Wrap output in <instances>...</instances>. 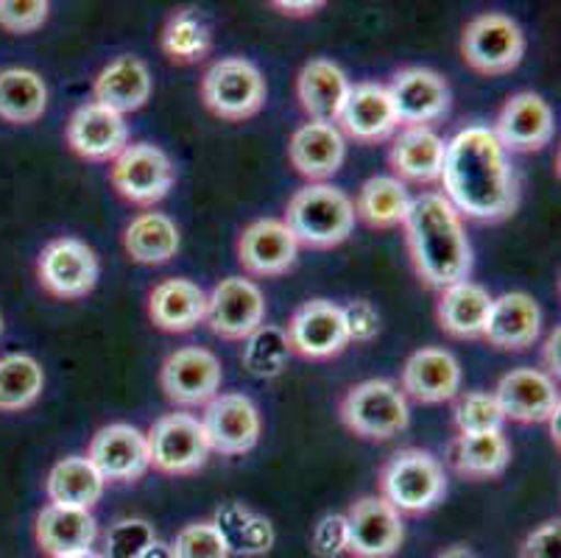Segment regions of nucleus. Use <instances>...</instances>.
Instances as JSON below:
<instances>
[{
    "mask_svg": "<svg viewBox=\"0 0 561 558\" xmlns=\"http://www.w3.org/2000/svg\"><path fill=\"white\" fill-rule=\"evenodd\" d=\"M539 332H542V310L528 294H503L492 299L483 338L497 350L523 352L537 344Z\"/></svg>",
    "mask_w": 561,
    "mask_h": 558,
    "instance_id": "25",
    "label": "nucleus"
},
{
    "mask_svg": "<svg viewBox=\"0 0 561 558\" xmlns=\"http://www.w3.org/2000/svg\"><path fill=\"white\" fill-rule=\"evenodd\" d=\"M402 227L413 271L427 288L445 291L467 280L472 271L467 229L461 215L442 193H422L411 198Z\"/></svg>",
    "mask_w": 561,
    "mask_h": 558,
    "instance_id": "2",
    "label": "nucleus"
},
{
    "mask_svg": "<svg viewBox=\"0 0 561 558\" xmlns=\"http://www.w3.org/2000/svg\"><path fill=\"white\" fill-rule=\"evenodd\" d=\"M221 361L204 346L176 350L160 368V386L173 406H207L221 391Z\"/></svg>",
    "mask_w": 561,
    "mask_h": 558,
    "instance_id": "11",
    "label": "nucleus"
},
{
    "mask_svg": "<svg viewBox=\"0 0 561 558\" xmlns=\"http://www.w3.org/2000/svg\"><path fill=\"white\" fill-rule=\"evenodd\" d=\"M124 249L140 265H165L180 252V229L165 213H142L126 227Z\"/></svg>",
    "mask_w": 561,
    "mask_h": 558,
    "instance_id": "34",
    "label": "nucleus"
},
{
    "mask_svg": "<svg viewBox=\"0 0 561 558\" xmlns=\"http://www.w3.org/2000/svg\"><path fill=\"white\" fill-rule=\"evenodd\" d=\"M355 204V218L369 224L371 229H394L405 224L411 196L405 184L394 176H371L366 179Z\"/></svg>",
    "mask_w": 561,
    "mask_h": 558,
    "instance_id": "37",
    "label": "nucleus"
},
{
    "mask_svg": "<svg viewBox=\"0 0 561 558\" xmlns=\"http://www.w3.org/2000/svg\"><path fill=\"white\" fill-rule=\"evenodd\" d=\"M344 314L346 332H350V341H358V344H369L375 341L377 332H380V314L375 310V305L366 299H355L346 307H341Z\"/></svg>",
    "mask_w": 561,
    "mask_h": 558,
    "instance_id": "46",
    "label": "nucleus"
},
{
    "mask_svg": "<svg viewBox=\"0 0 561 558\" xmlns=\"http://www.w3.org/2000/svg\"><path fill=\"white\" fill-rule=\"evenodd\" d=\"M48 110V84L43 76L25 68L0 70V121L25 126Z\"/></svg>",
    "mask_w": 561,
    "mask_h": 558,
    "instance_id": "35",
    "label": "nucleus"
},
{
    "mask_svg": "<svg viewBox=\"0 0 561 558\" xmlns=\"http://www.w3.org/2000/svg\"><path fill=\"white\" fill-rule=\"evenodd\" d=\"M559 344H561V330L556 327V330H550L548 341H545V346H542V368H539V372H545L550 380H559V375H561Z\"/></svg>",
    "mask_w": 561,
    "mask_h": 558,
    "instance_id": "48",
    "label": "nucleus"
},
{
    "mask_svg": "<svg viewBox=\"0 0 561 558\" xmlns=\"http://www.w3.org/2000/svg\"><path fill=\"white\" fill-rule=\"evenodd\" d=\"M70 558H104V553H95V550H87V553H79V556H70Z\"/></svg>",
    "mask_w": 561,
    "mask_h": 558,
    "instance_id": "53",
    "label": "nucleus"
},
{
    "mask_svg": "<svg viewBox=\"0 0 561 558\" xmlns=\"http://www.w3.org/2000/svg\"><path fill=\"white\" fill-rule=\"evenodd\" d=\"M288 335L277 324L257 327L247 338V346H243V368L249 375L260 377V380H272V377L283 375V368L288 366Z\"/></svg>",
    "mask_w": 561,
    "mask_h": 558,
    "instance_id": "40",
    "label": "nucleus"
},
{
    "mask_svg": "<svg viewBox=\"0 0 561 558\" xmlns=\"http://www.w3.org/2000/svg\"><path fill=\"white\" fill-rule=\"evenodd\" d=\"M151 467L162 475H193L207 464L210 444L193 413H165L146 433Z\"/></svg>",
    "mask_w": 561,
    "mask_h": 558,
    "instance_id": "9",
    "label": "nucleus"
},
{
    "mask_svg": "<svg viewBox=\"0 0 561 558\" xmlns=\"http://www.w3.org/2000/svg\"><path fill=\"white\" fill-rule=\"evenodd\" d=\"M112 187L117 196L140 207L162 202L176 182L171 157L154 143H129L112 160Z\"/></svg>",
    "mask_w": 561,
    "mask_h": 558,
    "instance_id": "8",
    "label": "nucleus"
},
{
    "mask_svg": "<svg viewBox=\"0 0 561 558\" xmlns=\"http://www.w3.org/2000/svg\"><path fill=\"white\" fill-rule=\"evenodd\" d=\"M461 56L467 68L481 76H506L525 56V34L508 14L486 12L469 20L461 34Z\"/></svg>",
    "mask_w": 561,
    "mask_h": 558,
    "instance_id": "7",
    "label": "nucleus"
},
{
    "mask_svg": "<svg viewBox=\"0 0 561 558\" xmlns=\"http://www.w3.org/2000/svg\"><path fill=\"white\" fill-rule=\"evenodd\" d=\"M489 310H492V296L483 285L463 283L450 285L438 294L436 319L438 327L453 338H483Z\"/></svg>",
    "mask_w": 561,
    "mask_h": 558,
    "instance_id": "31",
    "label": "nucleus"
},
{
    "mask_svg": "<svg viewBox=\"0 0 561 558\" xmlns=\"http://www.w3.org/2000/svg\"><path fill=\"white\" fill-rule=\"evenodd\" d=\"M50 14L48 0H0V29L9 34H32Z\"/></svg>",
    "mask_w": 561,
    "mask_h": 558,
    "instance_id": "44",
    "label": "nucleus"
},
{
    "mask_svg": "<svg viewBox=\"0 0 561 558\" xmlns=\"http://www.w3.org/2000/svg\"><path fill=\"white\" fill-rule=\"evenodd\" d=\"M453 467L467 480H492L506 472L512 460V444L500 433H481V436H456L450 449Z\"/></svg>",
    "mask_w": 561,
    "mask_h": 558,
    "instance_id": "36",
    "label": "nucleus"
},
{
    "mask_svg": "<svg viewBox=\"0 0 561 558\" xmlns=\"http://www.w3.org/2000/svg\"><path fill=\"white\" fill-rule=\"evenodd\" d=\"M458 436H481V433H500L503 430V413H500L497 399L486 391H467L458 397L456 411Z\"/></svg>",
    "mask_w": 561,
    "mask_h": 558,
    "instance_id": "41",
    "label": "nucleus"
},
{
    "mask_svg": "<svg viewBox=\"0 0 561 558\" xmlns=\"http://www.w3.org/2000/svg\"><path fill=\"white\" fill-rule=\"evenodd\" d=\"M389 90L391 106L402 126H425L442 121L450 112L453 95L445 76L431 68H405L391 79Z\"/></svg>",
    "mask_w": 561,
    "mask_h": 558,
    "instance_id": "17",
    "label": "nucleus"
},
{
    "mask_svg": "<svg viewBox=\"0 0 561 558\" xmlns=\"http://www.w3.org/2000/svg\"><path fill=\"white\" fill-rule=\"evenodd\" d=\"M265 79L243 56H227L207 68L202 79L204 106L221 121H249L265 104Z\"/></svg>",
    "mask_w": 561,
    "mask_h": 558,
    "instance_id": "6",
    "label": "nucleus"
},
{
    "mask_svg": "<svg viewBox=\"0 0 561 558\" xmlns=\"http://www.w3.org/2000/svg\"><path fill=\"white\" fill-rule=\"evenodd\" d=\"M492 397L497 399L503 419H512L519 424L548 422L550 413L561 408L556 383L545 372L528 366L512 368L508 375L500 377Z\"/></svg>",
    "mask_w": 561,
    "mask_h": 558,
    "instance_id": "19",
    "label": "nucleus"
},
{
    "mask_svg": "<svg viewBox=\"0 0 561 558\" xmlns=\"http://www.w3.org/2000/svg\"><path fill=\"white\" fill-rule=\"evenodd\" d=\"M313 553L321 558H339L346 553V542H350V528H346L344 514H328L321 516L319 525L313 528Z\"/></svg>",
    "mask_w": 561,
    "mask_h": 558,
    "instance_id": "45",
    "label": "nucleus"
},
{
    "mask_svg": "<svg viewBox=\"0 0 561 558\" xmlns=\"http://www.w3.org/2000/svg\"><path fill=\"white\" fill-rule=\"evenodd\" d=\"M299 258V243L277 218H260L249 224L238 238V260L254 276L288 274Z\"/></svg>",
    "mask_w": 561,
    "mask_h": 558,
    "instance_id": "20",
    "label": "nucleus"
},
{
    "mask_svg": "<svg viewBox=\"0 0 561 558\" xmlns=\"http://www.w3.org/2000/svg\"><path fill=\"white\" fill-rule=\"evenodd\" d=\"M162 54L176 65H196L213 48L210 25L196 9H180L168 18L162 29Z\"/></svg>",
    "mask_w": 561,
    "mask_h": 558,
    "instance_id": "38",
    "label": "nucleus"
},
{
    "mask_svg": "<svg viewBox=\"0 0 561 558\" xmlns=\"http://www.w3.org/2000/svg\"><path fill=\"white\" fill-rule=\"evenodd\" d=\"M350 542L346 553L355 558H391L405 539V522L382 498H360L346 511Z\"/></svg>",
    "mask_w": 561,
    "mask_h": 558,
    "instance_id": "16",
    "label": "nucleus"
},
{
    "mask_svg": "<svg viewBox=\"0 0 561 558\" xmlns=\"http://www.w3.org/2000/svg\"><path fill=\"white\" fill-rule=\"evenodd\" d=\"M350 79L344 70L330 59H310L297 79V99L310 121L335 123L339 112L350 95Z\"/></svg>",
    "mask_w": 561,
    "mask_h": 558,
    "instance_id": "29",
    "label": "nucleus"
},
{
    "mask_svg": "<svg viewBox=\"0 0 561 558\" xmlns=\"http://www.w3.org/2000/svg\"><path fill=\"white\" fill-rule=\"evenodd\" d=\"M140 558H173V550H171V545H168V542L154 539L149 547H146V553H142Z\"/></svg>",
    "mask_w": 561,
    "mask_h": 558,
    "instance_id": "50",
    "label": "nucleus"
},
{
    "mask_svg": "<svg viewBox=\"0 0 561 558\" xmlns=\"http://www.w3.org/2000/svg\"><path fill=\"white\" fill-rule=\"evenodd\" d=\"M104 480L95 472V467L81 455H70L54 464L45 480V491L54 505H65V509H81L90 511L104 494Z\"/></svg>",
    "mask_w": 561,
    "mask_h": 558,
    "instance_id": "33",
    "label": "nucleus"
},
{
    "mask_svg": "<svg viewBox=\"0 0 561 558\" xmlns=\"http://www.w3.org/2000/svg\"><path fill=\"white\" fill-rule=\"evenodd\" d=\"M339 413L346 430L371 442H389L411 422L405 394L391 380H364L352 386L341 399Z\"/></svg>",
    "mask_w": 561,
    "mask_h": 558,
    "instance_id": "5",
    "label": "nucleus"
},
{
    "mask_svg": "<svg viewBox=\"0 0 561 558\" xmlns=\"http://www.w3.org/2000/svg\"><path fill=\"white\" fill-rule=\"evenodd\" d=\"M346 157L344 135L333 123H305L294 132L288 143V160L297 168L299 176L316 184H324L330 176L341 171Z\"/></svg>",
    "mask_w": 561,
    "mask_h": 558,
    "instance_id": "26",
    "label": "nucleus"
},
{
    "mask_svg": "<svg viewBox=\"0 0 561 558\" xmlns=\"http://www.w3.org/2000/svg\"><path fill=\"white\" fill-rule=\"evenodd\" d=\"M87 460L93 464L104 483H135L151 469L146 433L126 422L101 428L90 442Z\"/></svg>",
    "mask_w": 561,
    "mask_h": 558,
    "instance_id": "12",
    "label": "nucleus"
},
{
    "mask_svg": "<svg viewBox=\"0 0 561 558\" xmlns=\"http://www.w3.org/2000/svg\"><path fill=\"white\" fill-rule=\"evenodd\" d=\"M34 539H37L39 550L50 558L79 556V553L93 550L95 539H99V522L90 511L48 503L37 514Z\"/></svg>",
    "mask_w": 561,
    "mask_h": 558,
    "instance_id": "27",
    "label": "nucleus"
},
{
    "mask_svg": "<svg viewBox=\"0 0 561 558\" xmlns=\"http://www.w3.org/2000/svg\"><path fill=\"white\" fill-rule=\"evenodd\" d=\"M519 558H561V522L548 520L519 545Z\"/></svg>",
    "mask_w": 561,
    "mask_h": 558,
    "instance_id": "47",
    "label": "nucleus"
},
{
    "mask_svg": "<svg viewBox=\"0 0 561 558\" xmlns=\"http://www.w3.org/2000/svg\"><path fill=\"white\" fill-rule=\"evenodd\" d=\"M210 522L216 525L218 534H221L229 556L232 553L247 558L265 556L274 547V539H277L272 522L265 520L263 514H257V511L249 509V505L234 503V500L218 505Z\"/></svg>",
    "mask_w": 561,
    "mask_h": 558,
    "instance_id": "32",
    "label": "nucleus"
},
{
    "mask_svg": "<svg viewBox=\"0 0 561 558\" xmlns=\"http://www.w3.org/2000/svg\"><path fill=\"white\" fill-rule=\"evenodd\" d=\"M438 179L458 215L476 221H503L517 209L514 166L486 126H469L447 143Z\"/></svg>",
    "mask_w": 561,
    "mask_h": 558,
    "instance_id": "1",
    "label": "nucleus"
},
{
    "mask_svg": "<svg viewBox=\"0 0 561 558\" xmlns=\"http://www.w3.org/2000/svg\"><path fill=\"white\" fill-rule=\"evenodd\" d=\"M210 449L221 455H243L257 447L263 422L252 399L243 394H218L204 406V417L198 419Z\"/></svg>",
    "mask_w": 561,
    "mask_h": 558,
    "instance_id": "15",
    "label": "nucleus"
},
{
    "mask_svg": "<svg viewBox=\"0 0 561 558\" xmlns=\"http://www.w3.org/2000/svg\"><path fill=\"white\" fill-rule=\"evenodd\" d=\"M461 388V366L456 355L436 346L416 350L402 366V386L405 397H413L425 406H438L453 399Z\"/></svg>",
    "mask_w": 561,
    "mask_h": 558,
    "instance_id": "23",
    "label": "nucleus"
},
{
    "mask_svg": "<svg viewBox=\"0 0 561 558\" xmlns=\"http://www.w3.org/2000/svg\"><path fill=\"white\" fill-rule=\"evenodd\" d=\"M0 335H3V316H0Z\"/></svg>",
    "mask_w": 561,
    "mask_h": 558,
    "instance_id": "54",
    "label": "nucleus"
},
{
    "mask_svg": "<svg viewBox=\"0 0 561 558\" xmlns=\"http://www.w3.org/2000/svg\"><path fill=\"white\" fill-rule=\"evenodd\" d=\"M445 494V467L425 449H400L380 469V498L400 514L433 511Z\"/></svg>",
    "mask_w": 561,
    "mask_h": 558,
    "instance_id": "4",
    "label": "nucleus"
},
{
    "mask_svg": "<svg viewBox=\"0 0 561 558\" xmlns=\"http://www.w3.org/2000/svg\"><path fill=\"white\" fill-rule=\"evenodd\" d=\"M204 321L218 338L247 341L265 321L263 291L243 276H227L207 294Z\"/></svg>",
    "mask_w": 561,
    "mask_h": 558,
    "instance_id": "13",
    "label": "nucleus"
},
{
    "mask_svg": "<svg viewBox=\"0 0 561 558\" xmlns=\"http://www.w3.org/2000/svg\"><path fill=\"white\" fill-rule=\"evenodd\" d=\"M492 135L508 151H539L556 135L553 110L537 92H517L503 104Z\"/></svg>",
    "mask_w": 561,
    "mask_h": 558,
    "instance_id": "18",
    "label": "nucleus"
},
{
    "mask_svg": "<svg viewBox=\"0 0 561 558\" xmlns=\"http://www.w3.org/2000/svg\"><path fill=\"white\" fill-rule=\"evenodd\" d=\"M436 558H478V556H476V550H472V547L453 545V547H447L445 553H438Z\"/></svg>",
    "mask_w": 561,
    "mask_h": 558,
    "instance_id": "51",
    "label": "nucleus"
},
{
    "mask_svg": "<svg viewBox=\"0 0 561 558\" xmlns=\"http://www.w3.org/2000/svg\"><path fill=\"white\" fill-rule=\"evenodd\" d=\"M45 388V372L37 357L12 352L0 357V411L18 413L32 408Z\"/></svg>",
    "mask_w": 561,
    "mask_h": 558,
    "instance_id": "39",
    "label": "nucleus"
},
{
    "mask_svg": "<svg viewBox=\"0 0 561 558\" xmlns=\"http://www.w3.org/2000/svg\"><path fill=\"white\" fill-rule=\"evenodd\" d=\"M285 227L308 249H333L344 243L355 227V204L333 184H308L294 193L285 207Z\"/></svg>",
    "mask_w": 561,
    "mask_h": 558,
    "instance_id": "3",
    "label": "nucleus"
},
{
    "mask_svg": "<svg viewBox=\"0 0 561 558\" xmlns=\"http://www.w3.org/2000/svg\"><path fill=\"white\" fill-rule=\"evenodd\" d=\"M274 9H279L283 14H288V18H310V14H316L319 9H324V0H302V3H297V0H274L272 3Z\"/></svg>",
    "mask_w": 561,
    "mask_h": 558,
    "instance_id": "49",
    "label": "nucleus"
},
{
    "mask_svg": "<svg viewBox=\"0 0 561 558\" xmlns=\"http://www.w3.org/2000/svg\"><path fill=\"white\" fill-rule=\"evenodd\" d=\"M204 310H207V294L191 280H165L149 296V319L154 321L157 330L173 335L196 330L204 321Z\"/></svg>",
    "mask_w": 561,
    "mask_h": 558,
    "instance_id": "30",
    "label": "nucleus"
},
{
    "mask_svg": "<svg viewBox=\"0 0 561 558\" xmlns=\"http://www.w3.org/2000/svg\"><path fill=\"white\" fill-rule=\"evenodd\" d=\"M173 558H229L227 545L210 520L191 522L171 542Z\"/></svg>",
    "mask_w": 561,
    "mask_h": 558,
    "instance_id": "43",
    "label": "nucleus"
},
{
    "mask_svg": "<svg viewBox=\"0 0 561 558\" xmlns=\"http://www.w3.org/2000/svg\"><path fill=\"white\" fill-rule=\"evenodd\" d=\"M154 539L157 536L151 522L137 520V516L117 520L104 539V558H140Z\"/></svg>",
    "mask_w": 561,
    "mask_h": 558,
    "instance_id": "42",
    "label": "nucleus"
},
{
    "mask_svg": "<svg viewBox=\"0 0 561 558\" xmlns=\"http://www.w3.org/2000/svg\"><path fill=\"white\" fill-rule=\"evenodd\" d=\"M559 419H561V408H556L553 413L548 417V424H550V439H553L556 449L561 447V430H559Z\"/></svg>",
    "mask_w": 561,
    "mask_h": 558,
    "instance_id": "52",
    "label": "nucleus"
},
{
    "mask_svg": "<svg viewBox=\"0 0 561 558\" xmlns=\"http://www.w3.org/2000/svg\"><path fill=\"white\" fill-rule=\"evenodd\" d=\"M151 90H154V81H151L149 65L140 56L124 54L95 76L93 99L99 106L124 117L149 104Z\"/></svg>",
    "mask_w": 561,
    "mask_h": 558,
    "instance_id": "24",
    "label": "nucleus"
},
{
    "mask_svg": "<svg viewBox=\"0 0 561 558\" xmlns=\"http://www.w3.org/2000/svg\"><path fill=\"white\" fill-rule=\"evenodd\" d=\"M285 335H288L290 352L308 361H328L350 346L344 314L330 299H310L299 305L290 316Z\"/></svg>",
    "mask_w": 561,
    "mask_h": 558,
    "instance_id": "14",
    "label": "nucleus"
},
{
    "mask_svg": "<svg viewBox=\"0 0 561 558\" xmlns=\"http://www.w3.org/2000/svg\"><path fill=\"white\" fill-rule=\"evenodd\" d=\"M101 265L95 252L79 238H56L37 260L39 285L56 299H81L99 285Z\"/></svg>",
    "mask_w": 561,
    "mask_h": 558,
    "instance_id": "10",
    "label": "nucleus"
},
{
    "mask_svg": "<svg viewBox=\"0 0 561 558\" xmlns=\"http://www.w3.org/2000/svg\"><path fill=\"white\" fill-rule=\"evenodd\" d=\"M445 146L447 143L425 126H405L400 135L391 140L389 162L394 179H408V182H438L442 166H445Z\"/></svg>",
    "mask_w": 561,
    "mask_h": 558,
    "instance_id": "28",
    "label": "nucleus"
},
{
    "mask_svg": "<svg viewBox=\"0 0 561 558\" xmlns=\"http://www.w3.org/2000/svg\"><path fill=\"white\" fill-rule=\"evenodd\" d=\"M68 146L79 157L93 162L115 160L117 153L129 146V126L126 117L104 110L93 101L70 115L68 121Z\"/></svg>",
    "mask_w": 561,
    "mask_h": 558,
    "instance_id": "22",
    "label": "nucleus"
},
{
    "mask_svg": "<svg viewBox=\"0 0 561 558\" xmlns=\"http://www.w3.org/2000/svg\"><path fill=\"white\" fill-rule=\"evenodd\" d=\"M339 123L346 137H352L355 143H366V146L389 140L400 129L389 90L375 81H360V84L350 87V95L339 112Z\"/></svg>",
    "mask_w": 561,
    "mask_h": 558,
    "instance_id": "21",
    "label": "nucleus"
}]
</instances>
